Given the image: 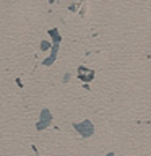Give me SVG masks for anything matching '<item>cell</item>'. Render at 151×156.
<instances>
[{"mask_svg": "<svg viewBox=\"0 0 151 156\" xmlns=\"http://www.w3.org/2000/svg\"><path fill=\"white\" fill-rule=\"evenodd\" d=\"M57 49H59V46H57V42H55V46H54V49H52V54L49 55V59L44 60V65H50V64L55 60V57H57Z\"/></svg>", "mask_w": 151, "mask_h": 156, "instance_id": "277c9868", "label": "cell"}, {"mask_svg": "<svg viewBox=\"0 0 151 156\" xmlns=\"http://www.w3.org/2000/svg\"><path fill=\"white\" fill-rule=\"evenodd\" d=\"M49 33H50V36H54V37H55V39H54V41H55V42H59V41H60V36H59L57 29H50Z\"/></svg>", "mask_w": 151, "mask_h": 156, "instance_id": "5b68a950", "label": "cell"}, {"mask_svg": "<svg viewBox=\"0 0 151 156\" xmlns=\"http://www.w3.org/2000/svg\"><path fill=\"white\" fill-rule=\"evenodd\" d=\"M50 2H55V0H50Z\"/></svg>", "mask_w": 151, "mask_h": 156, "instance_id": "8992f818", "label": "cell"}, {"mask_svg": "<svg viewBox=\"0 0 151 156\" xmlns=\"http://www.w3.org/2000/svg\"><path fill=\"white\" fill-rule=\"evenodd\" d=\"M94 77V72L91 68H88V67H78V78L80 80H83V81H91Z\"/></svg>", "mask_w": 151, "mask_h": 156, "instance_id": "3957f363", "label": "cell"}, {"mask_svg": "<svg viewBox=\"0 0 151 156\" xmlns=\"http://www.w3.org/2000/svg\"><path fill=\"white\" fill-rule=\"evenodd\" d=\"M73 127L77 128L83 137H91L94 133V125L91 124V120H88V119L83 120V122H80V124H75Z\"/></svg>", "mask_w": 151, "mask_h": 156, "instance_id": "6da1fadb", "label": "cell"}, {"mask_svg": "<svg viewBox=\"0 0 151 156\" xmlns=\"http://www.w3.org/2000/svg\"><path fill=\"white\" fill-rule=\"evenodd\" d=\"M50 122H52V115H50V112L47 111V109H44V111L41 112V120L36 124V128L37 130H42V128H46Z\"/></svg>", "mask_w": 151, "mask_h": 156, "instance_id": "7a4b0ae2", "label": "cell"}]
</instances>
